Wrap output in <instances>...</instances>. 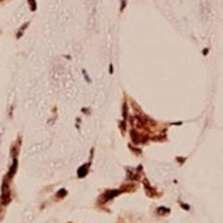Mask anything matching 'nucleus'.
<instances>
[{"instance_id": "nucleus-5", "label": "nucleus", "mask_w": 223, "mask_h": 223, "mask_svg": "<svg viewBox=\"0 0 223 223\" xmlns=\"http://www.w3.org/2000/svg\"><path fill=\"white\" fill-rule=\"evenodd\" d=\"M125 4H126V1H125V0H122V10L125 8Z\"/></svg>"}, {"instance_id": "nucleus-6", "label": "nucleus", "mask_w": 223, "mask_h": 223, "mask_svg": "<svg viewBox=\"0 0 223 223\" xmlns=\"http://www.w3.org/2000/svg\"><path fill=\"white\" fill-rule=\"evenodd\" d=\"M0 1H3V0H0Z\"/></svg>"}, {"instance_id": "nucleus-3", "label": "nucleus", "mask_w": 223, "mask_h": 223, "mask_svg": "<svg viewBox=\"0 0 223 223\" xmlns=\"http://www.w3.org/2000/svg\"><path fill=\"white\" fill-rule=\"evenodd\" d=\"M30 4H31V10L36 8V6H34V0H30Z\"/></svg>"}, {"instance_id": "nucleus-2", "label": "nucleus", "mask_w": 223, "mask_h": 223, "mask_svg": "<svg viewBox=\"0 0 223 223\" xmlns=\"http://www.w3.org/2000/svg\"><path fill=\"white\" fill-rule=\"evenodd\" d=\"M159 214H167V212H168V210H167V208H159Z\"/></svg>"}, {"instance_id": "nucleus-4", "label": "nucleus", "mask_w": 223, "mask_h": 223, "mask_svg": "<svg viewBox=\"0 0 223 223\" xmlns=\"http://www.w3.org/2000/svg\"><path fill=\"white\" fill-rule=\"evenodd\" d=\"M64 194H66V192H64V190H62V192H59L58 193V196L60 197V196H64Z\"/></svg>"}, {"instance_id": "nucleus-1", "label": "nucleus", "mask_w": 223, "mask_h": 223, "mask_svg": "<svg viewBox=\"0 0 223 223\" xmlns=\"http://www.w3.org/2000/svg\"><path fill=\"white\" fill-rule=\"evenodd\" d=\"M119 193H121V192H119V190H114V192H108L107 194H104V197H103V199H106V200H104V201H108V200H110V199H112V197H114V196H116V194H119Z\"/></svg>"}]
</instances>
